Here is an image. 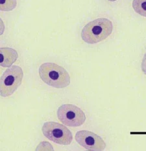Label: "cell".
Masks as SVG:
<instances>
[{
  "mask_svg": "<svg viewBox=\"0 0 146 151\" xmlns=\"http://www.w3.org/2000/svg\"><path fill=\"white\" fill-rule=\"evenodd\" d=\"M23 70L19 66L12 65L7 69L0 78V94L2 97L12 95L21 84Z\"/></svg>",
  "mask_w": 146,
  "mask_h": 151,
  "instance_id": "obj_3",
  "label": "cell"
},
{
  "mask_svg": "<svg viewBox=\"0 0 146 151\" xmlns=\"http://www.w3.org/2000/svg\"><path fill=\"white\" fill-rule=\"evenodd\" d=\"M132 7L136 13L146 17V0H133Z\"/></svg>",
  "mask_w": 146,
  "mask_h": 151,
  "instance_id": "obj_8",
  "label": "cell"
},
{
  "mask_svg": "<svg viewBox=\"0 0 146 151\" xmlns=\"http://www.w3.org/2000/svg\"><path fill=\"white\" fill-rule=\"evenodd\" d=\"M18 58L16 50L9 47L0 49V65L3 67H11Z\"/></svg>",
  "mask_w": 146,
  "mask_h": 151,
  "instance_id": "obj_7",
  "label": "cell"
},
{
  "mask_svg": "<svg viewBox=\"0 0 146 151\" xmlns=\"http://www.w3.org/2000/svg\"><path fill=\"white\" fill-rule=\"evenodd\" d=\"M46 138L58 145H69L73 140L71 131L65 126L55 122H46L42 128Z\"/></svg>",
  "mask_w": 146,
  "mask_h": 151,
  "instance_id": "obj_4",
  "label": "cell"
},
{
  "mask_svg": "<svg viewBox=\"0 0 146 151\" xmlns=\"http://www.w3.org/2000/svg\"><path fill=\"white\" fill-rule=\"evenodd\" d=\"M57 117L64 125L79 127L86 121V115L79 107L70 104L61 106L57 110Z\"/></svg>",
  "mask_w": 146,
  "mask_h": 151,
  "instance_id": "obj_5",
  "label": "cell"
},
{
  "mask_svg": "<svg viewBox=\"0 0 146 151\" xmlns=\"http://www.w3.org/2000/svg\"><path fill=\"white\" fill-rule=\"evenodd\" d=\"M77 143L86 150L102 151L106 148V143L102 138L94 132L88 130H80L75 134Z\"/></svg>",
  "mask_w": 146,
  "mask_h": 151,
  "instance_id": "obj_6",
  "label": "cell"
},
{
  "mask_svg": "<svg viewBox=\"0 0 146 151\" xmlns=\"http://www.w3.org/2000/svg\"><path fill=\"white\" fill-rule=\"evenodd\" d=\"M16 6V0H0V9L1 11H11Z\"/></svg>",
  "mask_w": 146,
  "mask_h": 151,
  "instance_id": "obj_9",
  "label": "cell"
},
{
  "mask_svg": "<svg viewBox=\"0 0 146 151\" xmlns=\"http://www.w3.org/2000/svg\"><path fill=\"white\" fill-rule=\"evenodd\" d=\"M41 80L49 86L63 89L70 86V76L66 69L53 63H44L39 68Z\"/></svg>",
  "mask_w": 146,
  "mask_h": 151,
  "instance_id": "obj_2",
  "label": "cell"
},
{
  "mask_svg": "<svg viewBox=\"0 0 146 151\" xmlns=\"http://www.w3.org/2000/svg\"><path fill=\"white\" fill-rule=\"evenodd\" d=\"M108 1H117V0H108Z\"/></svg>",
  "mask_w": 146,
  "mask_h": 151,
  "instance_id": "obj_11",
  "label": "cell"
},
{
  "mask_svg": "<svg viewBox=\"0 0 146 151\" xmlns=\"http://www.w3.org/2000/svg\"><path fill=\"white\" fill-rule=\"evenodd\" d=\"M113 25L107 18H100L90 22L84 26L81 38L86 43L94 45L105 40L113 33Z\"/></svg>",
  "mask_w": 146,
  "mask_h": 151,
  "instance_id": "obj_1",
  "label": "cell"
},
{
  "mask_svg": "<svg viewBox=\"0 0 146 151\" xmlns=\"http://www.w3.org/2000/svg\"><path fill=\"white\" fill-rule=\"evenodd\" d=\"M141 68L142 72H144V74L146 75V52L144 55V58H143L142 64H141Z\"/></svg>",
  "mask_w": 146,
  "mask_h": 151,
  "instance_id": "obj_10",
  "label": "cell"
}]
</instances>
